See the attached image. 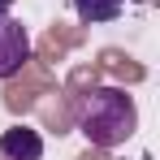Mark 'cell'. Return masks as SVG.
Segmentation results:
<instances>
[{"mask_svg": "<svg viewBox=\"0 0 160 160\" xmlns=\"http://www.w3.org/2000/svg\"><path fill=\"white\" fill-rule=\"evenodd\" d=\"M78 130L95 143V147H121L134 130H138V108L134 95H126L121 87H95L82 100Z\"/></svg>", "mask_w": 160, "mask_h": 160, "instance_id": "obj_1", "label": "cell"}, {"mask_svg": "<svg viewBox=\"0 0 160 160\" xmlns=\"http://www.w3.org/2000/svg\"><path fill=\"white\" fill-rule=\"evenodd\" d=\"M26 61H30V35H26V26H22L9 9H0V78H13Z\"/></svg>", "mask_w": 160, "mask_h": 160, "instance_id": "obj_2", "label": "cell"}, {"mask_svg": "<svg viewBox=\"0 0 160 160\" xmlns=\"http://www.w3.org/2000/svg\"><path fill=\"white\" fill-rule=\"evenodd\" d=\"M0 156L4 160H39L43 156V138L30 126H9L0 134Z\"/></svg>", "mask_w": 160, "mask_h": 160, "instance_id": "obj_3", "label": "cell"}, {"mask_svg": "<svg viewBox=\"0 0 160 160\" xmlns=\"http://www.w3.org/2000/svg\"><path fill=\"white\" fill-rule=\"evenodd\" d=\"M126 9V0H74V13H78L87 26H100V22H117Z\"/></svg>", "mask_w": 160, "mask_h": 160, "instance_id": "obj_4", "label": "cell"}, {"mask_svg": "<svg viewBox=\"0 0 160 160\" xmlns=\"http://www.w3.org/2000/svg\"><path fill=\"white\" fill-rule=\"evenodd\" d=\"M9 4H13V0H0V9H9Z\"/></svg>", "mask_w": 160, "mask_h": 160, "instance_id": "obj_5", "label": "cell"}]
</instances>
